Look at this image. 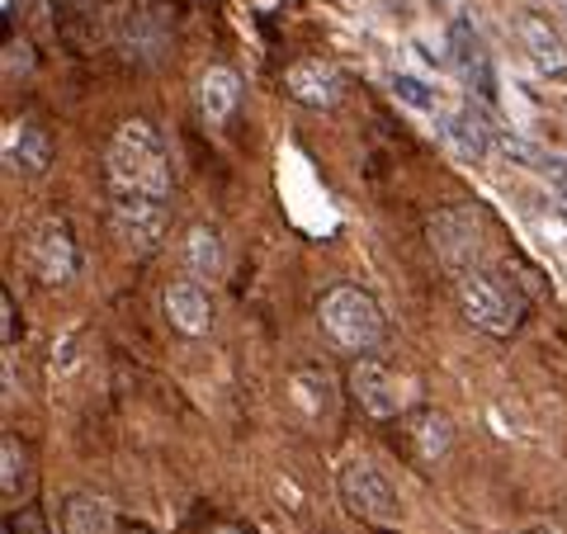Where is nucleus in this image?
Here are the masks:
<instances>
[{"label":"nucleus","mask_w":567,"mask_h":534,"mask_svg":"<svg viewBox=\"0 0 567 534\" xmlns=\"http://www.w3.org/2000/svg\"><path fill=\"white\" fill-rule=\"evenodd\" d=\"M104 180H109V213L114 232L133 256H152L166 237V199H170V156L162 133L147 119L119 123L104 152Z\"/></svg>","instance_id":"obj_1"},{"label":"nucleus","mask_w":567,"mask_h":534,"mask_svg":"<svg viewBox=\"0 0 567 534\" xmlns=\"http://www.w3.org/2000/svg\"><path fill=\"white\" fill-rule=\"evenodd\" d=\"M318 318H322L326 341L336 345V351H345V355H365V351H374V345L383 341V308H378L374 293L355 289V285L331 289L322 298Z\"/></svg>","instance_id":"obj_2"},{"label":"nucleus","mask_w":567,"mask_h":534,"mask_svg":"<svg viewBox=\"0 0 567 534\" xmlns=\"http://www.w3.org/2000/svg\"><path fill=\"white\" fill-rule=\"evenodd\" d=\"M454 293H459V308L472 326H482L487 336H515L520 332V318H525V303L501 285L497 275L478 270V265H468L454 279Z\"/></svg>","instance_id":"obj_3"},{"label":"nucleus","mask_w":567,"mask_h":534,"mask_svg":"<svg viewBox=\"0 0 567 534\" xmlns=\"http://www.w3.org/2000/svg\"><path fill=\"white\" fill-rule=\"evenodd\" d=\"M29 270H34L47 289H62L76 279L81 251H76V232L67 218H43V223L29 232Z\"/></svg>","instance_id":"obj_4"},{"label":"nucleus","mask_w":567,"mask_h":534,"mask_svg":"<svg viewBox=\"0 0 567 534\" xmlns=\"http://www.w3.org/2000/svg\"><path fill=\"white\" fill-rule=\"evenodd\" d=\"M341 501L351 507V515H359V521H369V525H392L398 521V492H392V482L378 474L369 459L345 464Z\"/></svg>","instance_id":"obj_5"},{"label":"nucleus","mask_w":567,"mask_h":534,"mask_svg":"<svg viewBox=\"0 0 567 534\" xmlns=\"http://www.w3.org/2000/svg\"><path fill=\"white\" fill-rule=\"evenodd\" d=\"M170 38H176V20L162 0H137V5L123 14V29H119V43L129 62H162L170 53Z\"/></svg>","instance_id":"obj_6"},{"label":"nucleus","mask_w":567,"mask_h":534,"mask_svg":"<svg viewBox=\"0 0 567 534\" xmlns=\"http://www.w3.org/2000/svg\"><path fill=\"white\" fill-rule=\"evenodd\" d=\"M425 237H431L435 256L454 265V270H468V260L478 256L482 246V218L478 209H445L425 218Z\"/></svg>","instance_id":"obj_7"},{"label":"nucleus","mask_w":567,"mask_h":534,"mask_svg":"<svg viewBox=\"0 0 567 534\" xmlns=\"http://www.w3.org/2000/svg\"><path fill=\"white\" fill-rule=\"evenodd\" d=\"M284 86H289V100H298L303 109H336L345 96V76H341V67H331L326 57L293 62Z\"/></svg>","instance_id":"obj_8"},{"label":"nucleus","mask_w":567,"mask_h":534,"mask_svg":"<svg viewBox=\"0 0 567 534\" xmlns=\"http://www.w3.org/2000/svg\"><path fill=\"white\" fill-rule=\"evenodd\" d=\"M351 392L369 416H398L402 412V383L378 365V359H355L351 369Z\"/></svg>","instance_id":"obj_9"},{"label":"nucleus","mask_w":567,"mask_h":534,"mask_svg":"<svg viewBox=\"0 0 567 534\" xmlns=\"http://www.w3.org/2000/svg\"><path fill=\"white\" fill-rule=\"evenodd\" d=\"M162 303H166V322L176 326V332H185V336H203V332H209L213 298H209V289H203L199 279H180V285H170Z\"/></svg>","instance_id":"obj_10"},{"label":"nucleus","mask_w":567,"mask_h":534,"mask_svg":"<svg viewBox=\"0 0 567 534\" xmlns=\"http://www.w3.org/2000/svg\"><path fill=\"white\" fill-rule=\"evenodd\" d=\"M440 137L449 143V152L459 156V162L478 166L487 152H492V129H487V119L478 114V109H459V114H445L440 119Z\"/></svg>","instance_id":"obj_11"},{"label":"nucleus","mask_w":567,"mask_h":534,"mask_svg":"<svg viewBox=\"0 0 567 534\" xmlns=\"http://www.w3.org/2000/svg\"><path fill=\"white\" fill-rule=\"evenodd\" d=\"M449 62L468 76V86H478L487 100H492V62H487V48L478 38V29H472L468 20H454L449 24Z\"/></svg>","instance_id":"obj_12"},{"label":"nucleus","mask_w":567,"mask_h":534,"mask_svg":"<svg viewBox=\"0 0 567 534\" xmlns=\"http://www.w3.org/2000/svg\"><path fill=\"white\" fill-rule=\"evenodd\" d=\"M515 29H520L525 53L534 57V67L548 71V76H563L567 71V43H563V34L554 29V20H544V14H520Z\"/></svg>","instance_id":"obj_13"},{"label":"nucleus","mask_w":567,"mask_h":534,"mask_svg":"<svg viewBox=\"0 0 567 534\" xmlns=\"http://www.w3.org/2000/svg\"><path fill=\"white\" fill-rule=\"evenodd\" d=\"M289 398L308 421L336 416V379L326 369H298L289 374Z\"/></svg>","instance_id":"obj_14"},{"label":"nucleus","mask_w":567,"mask_h":534,"mask_svg":"<svg viewBox=\"0 0 567 534\" xmlns=\"http://www.w3.org/2000/svg\"><path fill=\"white\" fill-rule=\"evenodd\" d=\"M5 156H10L14 170H24V176H43V170L53 166V137H47L43 123L24 119V123H14V129H10Z\"/></svg>","instance_id":"obj_15"},{"label":"nucleus","mask_w":567,"mask_h":534,"mask_svg":"<svg viewBox=\"0 0 567 534\" xmlns=\"http://www.w3.org/2000/svg\"><path fill=\"white\" fill-rule=\"evenodd\" d=\"M236 104H242V81H236V71H227V67H209V71H203L199 109H203V119H209L213 129L236 114Z\"/></svg>","instance_id":"obj_16"},{"label":"nucleus","mask_w":567,"mask_h":534,"mask_svg":"<svg viewBox=\"0 0 567 534\" xmlns=\"http://www.w3.org/2000/svg\"><path fill=\"white\" fill-rule=\"evenodd\" d=\"M407 440H412V449H416L421 464H440L449 454V445H454V421L445 412H435V407H421V412L412 416Z\"/></svg>","instance_id":"obj_17"},{"label":"nucleus","mask_w":567,"mask_h":534,"mask_svg":"<svg viewBox=\"0 0 567 534\" xmlns=\"http://www.w3.org/2000/svg\"><path fill=\"white\" fill-rule=\"evenodd\" d=\"M62 534H114V507L104 497L71 492L62 501Z\"/></svg>","instance_id":"obj_18"},{"label":"nucleus","mask_w":567,"mask_h":534,"mask_svg":"<svg viewBox=\"0 0 567 534\" xmlns=\"http://www.w3.org/2000/svg\"><path fill=\"white\" fill-rule=\"evenodd\" d=\"M180 251H185V265H189L194 279H218V270H223V242H218V232L209 223L189 227Z\"/></svg>","instance_id":"obj_19"},{"label":"nucleus","mask_w":567,"mask_h":534,"mask_svg":"<svg viewBox=\"0 0 567 534\" xmlns=\"http://www.w3.org/2000/svg\"><path fill=\"white\" fill-rule=\"evenodd\" d=\"M20 482H24V449L14 435H5L0 440V487H5V497H20Z\"/></svg>","instance_id":"obj_20"},{"label":"nucleus","mask_w":567,"mask_h":534,"mask_svg":"<svg viewBox=\"0 0 567 534\" xmlns=\"http://www.w3.org/2000/svg\"><path fill=\"white\" fill-rule=\"evenodd\" d=\"M392 96H398L402 104H412V109H435V90L421 81V76H392Z\"/></svg>","instance_id":"obj_21"},{"label":"nucleus","mask_w":567,"mask_h":534,"mask_svg":"<svg viewBox=\"0 0 567 534\" xmlns=\"http://www.w3.org/2000/svg\"><path fill=\"white\" fill-rule=\"evenodd\" d=\"M497 143H501V152H507L511 162H525V166H548V156H544L540 147H530L525 137H515V133H501Z\"/></svg>","instance_id":"obj_22"},{"label":"nucleus","mask_w":567,"mask_h":534,"mask_svg":"<svg viewBox=\"0 0 567 534\" xmlns=\"http://www.w3.org/2000/svg\"><path fill=\"white\" fill-rule=\"evenodd\" d=\"M5 534H47V525H43V515L34 507H24V511H10Z\"/></svg>","instance_id":"obj_23"},{"label":"nucleus","mask_w":567,"mask_h":534,"mask_svg":"<svg viewBox=\"0 0 567 534\" xmlns=\"http://www.w3.org/2000/svg\"><path fill=\"white\" fill-rule=\"evenodd\" d=\"M29 67H34V48H29V43H20V38H10V43H5V71L20 76V71H29Z\"/></svg>","instance_id":"obj_24"},{"label":"nucleus","mask_w":567,"mask_h":534,"mask_svg":"<svg viewBox=\"0 0 567 534\" xmlns=\"http://www.w3.org/2000/svg\"><path fill=\"white\" fill-rule=\"evenodd\" d=\"M548 185H554V199L563 203V213H567V162H548Z\"/></svg>","instance_id":"obj_25"},{"label":"nucleus","mask_w":567,"mask_h":534,"mask_svg":"<svg viewBox=\"0 0 567 534\" xmlns=\"http://www.w3.org/2000/svg\"><path fill=\"white\" fill-rule=\"evenodd\" d=\"M0 318H5V345L20 341V318H14V298L0 293Z\"/></svg>","instance_id":"obj_26"},{"label":"nucleus","mask_w":567,"mask_h":534,"mask_svg":"<svg viewBox=\"0 0 567 534\" xmlns=\"http://www.w3.org/2000/svg\"><path fill=\"white\" fill-rule=\"evenodd\" d=\"M5 5H10V14H14V10H20V5L29 10V5H34V0H5Z\"/></svg>","instance_id":"obj_27"},{"label":"nucleus","mask_w":567,"mask_h":534,"mask_svg":"<svg viewBox=\"0 0 567 534\" xmlns=\"http://www.w3.org/2000/svg\"><path fill=\"white\" fill-rule=\"evenodd\" d=\"M530 534H558V530H530Z\"/></svg>","instance_id":"obj_28"},{"label":"nucleus","mask_w":567,"mask_h":534,"mask_svg":"<svg viewBox=\"0 0 567 534\" xmlns=\"http://www.w3.org/2000/svg\"><path fill=\"white\" fill-rule=\"evenodd\" d=\"M213 534H236V530H227V525H223V530H213Z\"/></svg>","instance_id":"obj_29"},{"label":"nucleus","mask_w":567,"mask_h":534,"mask_svg":"<svg viewBox=\"0 0 567 534\" xmlns=\"http://www.w3.org/2000/svg\"><path fill=\"white\" fill-rule=\"evenodd\" d=\"M123 534H147V530H123Z\"/></svg>","instance_id":"obj_30"}]
</instances>
